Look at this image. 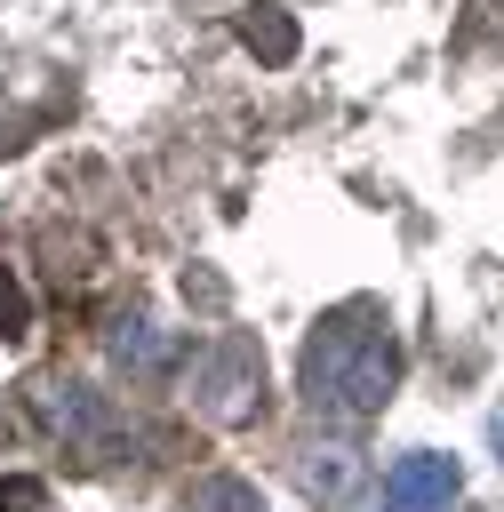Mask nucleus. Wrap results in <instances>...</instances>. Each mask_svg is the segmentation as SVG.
I'll use <instances>...</instances> for the list:
<instances>
[{
	"mask_svg": "<svg viewBox=\"0 0 504 512\" xmlns=\"http://www.w3.org/2000/svg\"><path fill=\"white\" fill-rule=\"evenodd\" d=\"M296 384H304V408L312 416H336V424L376 416L392 400V384H400V336H392V320L376 304L320 312V328L296 352Z\"/></svg>",
	"mask_w": 504,
	"mask_h": 512,
	"instance_id": "f257e3e1",
	"label": "nucleus"
},
{
	"mask_svg": "<svg viewBox=\"0 0 504 512\" xmlns=\"http://www.w3.org/2000/svg\"><path fill=\"white\" fill-rule=\"evenodd\" d=\"M192 408H200L208 424H224V432L256 424V416H264V344L240 336V328H224V336L192 360Z\"/></svg>",
	"mask_w": 504,
	"mask_h": 512,
	"instance_id": "f03ea898",
	"label": "nucleus"
},
{
	"mask_svg": "<svg viewBox=\"0 0 504 512\" xmlns=\"http://www.w3.org/2000/svg\"><path fill=\"white\" fill-rule=\"evenodd\" d=\"M464 496V472H456V456H432V448H416V456H400L392 472H384V504L392 512H448Z\"/></svg>",
	"mask_w": 504,
	"mask_h": 512,
	"instance_id": "7ed1b4c3",
	"label": "nucleus"
},
{
	"mask_svg": "<svg viewBox=\"0 0 504 512\" xmlns=\"http://www.w3.org/2000/svg\"><path fill=\"white\" fill-rule=\"evenodd\" d=\"M40 416L64 432V440H80V448H104V432H112V416H104V400L88 392V384H40Z\"/></svg>",
	"mask_w": 504,
	"mask_h": 512,
	"instance_id": "20e7f679",
	"label": "nucleus"
},
{
	"mask_svg": "<svg viewBox=\"0 0 504 512\" xmlns=\"http://www.w3.org/2000/svg\"><path fill=\"white\" fill-rule=\"evenodd\" d=\"M104 344H112V360H120L128 376H160V368L176 360V336H168L152 312H128V320H112V336H104Z\"/></svg>",
	"mask_w": 504,
	"mask_h": 512,
	"instance_id": "39448f33",
	"label": "nucleus"
},
{
	"mask_svg": "<svg viewBox=\"0 0 504 512\" xmlns=\"http://www.w3.org/2000/svg\"><path fill=\"white\" fill-rule=\"evenodd\" d=\"M240 48H248L256 64H296L304 32H296V16H288V8L256 0V8H240Z\"/></svg>",
	"mask_w": 504,
	"mask_h": 512,
	"instance_id": "423d86ee",
	"label": "nucleus"
},
{
	"mask_svg": "<svg viewBox=\"0 0 504 512\" xmlns=\"http://www.w3.org/2000/svg\"><path fill=\"white\" fill-rule=\"evenodd\" d=\"M184 512H264V496H256L248 480H232V472H216V480H192V496H184Z\"/></svg>",
	"mask_w": 504,
	"mask_h": 512,
	"instance_id": "0eeeda50",
	"label": "nucleus"
},
{
	"mask_svg": "<svg viewBox=\"0 0 504 512\" xmlns=\"http://www.w3.org/2000/svg\"><path fill=\"white\" fill-rule=\"evenodd\" d=\"M352 480H360L352 448H312V464H304V488H312V496H344Z\"/></svg>",
	"mask_w": 504,
	"mask_h": 512,
	"instance_id": "6e6552de",
	"label": "nucleus"
},
{
	"mask_svg": "<svg viewBox=\"0 0 504 512\" xmlns=\"http://www.w3.org/2000/svg\"><path fill=\"white\" fill-rule=\"evenodd\" d=\"M24 328H32V296L16 272H0V336H24Z\"/></svg>",
	"mask_w": 504,
	"mask_h": 512,
	"instance_id": "1a4fd4ad",
	"label": "nucleus"
},
{
	"mask_svg": "<svg viewBox=\"0 0 504 512\" xmlns=\"http://www.w3.org/2000/svg\"><path fill=\"white\" fill-rule=\"evenodd\" d=\"M40 504H48V488L32 472H0V512H40Z\"/></svg>",
	"mask_w": 504,
	"mask_h": 512,
	"instance_id": "9d476101",
	"label": "nucleus"
},
{
	"mask_svg": "<svg viewBox=\"0 0 504 512\" xmlns=\"http://www.w3.org/2000/svg\"><path fill=\"white\" fill-rule=\"evenodd\" d=\"M488 440H496V456H504V408H496V416H488Z\"/></svg>",
	"mask_w": 504,
	"mask_h": 512,
	"instance_id": "9b49d317",
	"label": "nucleus"
}]
</instances>
